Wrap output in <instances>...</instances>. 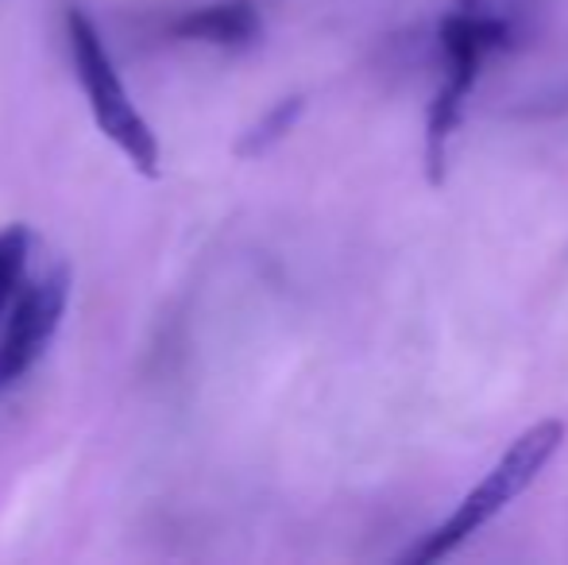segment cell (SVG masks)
Wrapping results in <instances>:
<instances>
[{"label": "cell", "instance_id": "obj_1", "mask_svg": "<svg viewBox=\"0 0 568 565\" xmlns=\"http://www.w3.org/2000/svg\"><path fill=\"white\" fill-rule=\"evenodd\" d=\"M515 39V20L503 12H491L484 0H464L456 4L437 28V47H442V85L426 113V174L429 182L445 179V155L449 140L460 124L464 101L479 78V67L495 51L510 47Z\"/></svg>", "mask_w": 568, "mask_h": 565}, {"label": "cell", "instance_id": "obj_2", "mask_svg": "<svg viewBox=\"0 0 568 565\" xmlns=\"http://www.w3.org/2000/svg\"><path fill=\"white\" fill-rule=\"evenodd\" d=\"M67 47L78 85H82L85 101H90V113L98 121L101 137L116 143L143 179H159V163H163L159 137L148 117L140 113V105L132 101V93H128L113 54H109L105 39H101L98 23H93V16L85 8H70L67 12Z\"/></svg>", "mask_w": 568, "mask_h": 565}, {"label": "cell", "instance_id": "obj_3", "mask_svg": "<svg viewBox=\"0 0 568 565\" xmlns=\"http://www.w3.org/2000/svg\"><path fill=\"white\" fill-rule=\"evenodd\" d=\"M561 445H565V423H557V418H546V423L523 430V434L510 442V450L491 465V473L456 504V512L437 531H429V535L422 538L414 551H406L398 562L426 565L437 558H449L456 546L468 543L479 527H487L503 507H510L534 481H538L541 468L554 461V453L561 450Z\"/></svg>", "mask_w": 568, "mask_h": 565}, {"label": "cell", "instance_id": "obj_4", "mask_svg": "<svg viewBox=\"0 0 568 565\" xmlns=\"http://www.w3.org/2000/svg\"><path fill=\"white\" fill-rule=\"evenodd\" d=\"M70 306V268L51 264L28 280L20 302L0 325V395H8L47 353Z\"/></svg>", "mask_w": 568, "mask_h": 565}, {"label": "cell", "instance_id": "obj_5", "mask_svg": "<svg viewBox=\"0 0 568 565\" xmlns=\"http://www.w3.org/2000/svg\"><path fill=\"white\" fill-rule=\"evenodd\" d=\"M263 31V16L252 0H213V4L190 8L171 23L174 39L205 47H247Z\"/></svg>", "mask_w": 568, "mask_h": 565}, {"label": "cell", "instance_id": "obj_6", "mask_svg": "<svg viewBox=\"0 0 568 565\" xmlns=\"http://www.w3.org/2000/svg\"><path fill=\"white\" fill-rule=\"evenodd\" d=\"M31 236L28 225H4L0 229V325L8 322L12 306L20 302L23 286H28V260H31Z\"/></svg>", "mask_w": 568, "mask_h": 565}, {"label": "cell", "instance_id": "obj_7", "mask_svg": "<svg viewBox=\"0 0 568 565\" xmlns=\"http://www.w3.org/2000/svg\"><path fill=\"white\" fill-rule=\"evenodd\" d=\"M302 109H306V98H283V101H275V105L267 109V113L260 117V121L252 124V129L240 137L236 143V155L240 159H252V155H263L267 148H275L278 140L286 137V132L298 124V117H302Z\"/></svg>", "mask_w": 568, "mask_h": 565}, {"label": "cell", "instance_id": "obj_8", "mask_svg": "<svg viewBox=\"0 0 568 565\" xmlns=\"http://www.w3.org/2000/svg\"><path fill=\"white\" fill-rule=\"evenodd\" d=\"M526 117H549V113H568V74H557L554 82H546L530 101L523 105Z\"/></svg>", "mask_w": 568, "mask_h": 565}]
</instances>
